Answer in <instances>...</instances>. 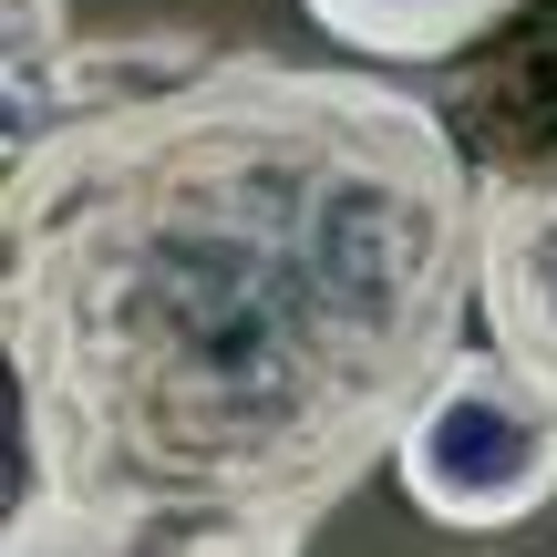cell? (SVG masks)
I'll return each instance as SVG.
<instances>
[{
	"mask_svg": "<svg viewBox=\"0 0 557 557\" xmlns=\"http://www.w3.org/2000/svg\"><path fill=\"white\" fill-rule=\"evenodd\" d=\"M485 289V176L382 62L207 52L11 145L0 341L41 496L310 537Z\"/></svg>",
	"mask_w": 557,
	"mask_h": 557,
	"instance_id": "6da1fadb",
	"label": "cell"
},
{
	"mask_svg": "<svg viewBox=\"0 0 557 557\" xmlns=\"http://www.w3.org/2000/svg\"><path fill=\"white\" fill-rule=\"evenodd\" d=\"M393 475L434 527H455V537H506V527H527V517L557 506V403L485 341V351H465L455 372L423 393Z\"/></svg>",
	"mask_w": 557,
	"mask_h": 557,
	"instance_id": "7a4b0ae2",
	"label": "cell"
},
{
	"mask_svg": "<svg viewBox=\"0 0 557 557\" xmlns=\"http://www.w3.org/2000/svg\"><path fill=\"white\" fill-rule=\"evenodd\" d=\"M485 341L557 403V156L485 165Z\"/></svg>",
	"mask_w": 557,
	"mask_h": 557,
	"instance_id": "3957f363",
	"label": "cell"
},
{
	"mask_svg": "<svg viewBox=\"0 0 557 557\" xmlns=\"http://www.w3.org/2000/svg\"><path fill=\"white\" fill-rule=\"evenodd\" d=\"M0 557H299L289 527H227V517H103L73 496H21Z\"/></svg>",
	"mask_w": 557,
	"mask_h": 557,
	"instance_id": "277c9868",
	"label": "cell"
},
{
	"mask_svg": "<svg viewBox=\"0 0 557 557\" xmlns=\"http://www.w3.org/2000/svg\"><path fill=\"white\" fill-rule=\"evenodd\" d=\"M341 52L372 62H455L465 41H485L496 21H517L527 0H299Z\"/></svg>",
	"mask_w": 557,
	"mask_h": 557,
	"instance_id": "5b68a950",
	"label": "cell"
}]
</instances>
